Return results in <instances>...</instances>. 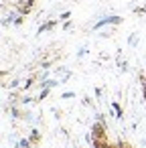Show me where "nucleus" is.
I'll list each match as a JSON object with an SVG mask.
<instances>
[{
	"label": "nucleus",
	"instance_id": "f257e3e1",
	"mask_svg": "<svg viewBox=\"0 0 146 148\" xmlns=\"http://www.w3.org/2000/svg\"><path fill=\"white\" fill-rule=\"evenodd\" d=\"M120 23H122V16H106V18L97 21V23L93 25V29H101V27H106V25H120Z\"/></svg>",
	"mask_w": 146,
	"mask_h": 148
},
{
	"label": "nucleus",
	"instance_id": "f03ea898",
	"mask_svg": "<svg viewBox=\"0 0 146 148\" xmlns=\"http://www.w3.org/2000/svg\"><path fill=\"white\" fill-rule=\"evenodd\" d=\"M31 8H33V0H21V2H19V12L21 14L31 12Z\"/></svg>",
	"mask_w": 146,
	"mask_h": 148
},
{
	"label": "nucleus",
	"instance_id": "7ed1b4c3",
	"mask_svg": "<svg viewBox=\"0 0 146 148\" xmlns=\"http://www.w3.org/2000/svg\"><path fill=\"white\" fill-rule=\"evenodd\" d=\"M57 25V21H49V23H45V25H41L39 27V35H43V33H47V31H51L53 27Z\"/></svg>",
	"mask_w": 146,
	"mask_h": 148
},
{
	"label": "nucleus",
	"instance_id": "20e7f679",
	"mask_svg": "<svg viewBox=\"0 0 146 148\" xmlns=\"http://www.w3.org/2000/svg\"><path fill=\"white\" fill-rule=\"evenodd\" d=\"M61 81H55V79H47V81H43V85L49 89V87H55V85H59Z\"/></svg>",
	"mask_w": 146,
	"mask_h": 148
},
{
	"label": "nucleus",
	"instance_id": "39448f33",
	"mask_svg": "<svg viewBox=\"0 0 146 148\" xmlns=\"http://www.w3.org/2000/svg\"><path fill=\"white\" fill-rule=\"evenodd\" d=\"M73 95H75V93H73V91H65V93H63V95H61V97H63V99H69V97H73Z\"/></svg>",
	"mask_w": 146,
	"mask_h": 148
},
{
	"label": "nucleus",
	"instance_id": "423d86ee",
	"mask_svg": "<svg viewBox=\"0 0 146 148\" xmlns=\"http://www.w3.org/2000/svg\"><path fill=\"white\" fill-rule=\"evenodd\" d=\"M47 95H49V89H47V87H45V89H43V91H41V95H39V99H43V97H47Z\"/></svg>",
	"mask_w": 146,
	"mask_h": 148
},
{
	"label": "nucleus",
	"instance_id": "0eeeda50",
	"mask_svg": "<svg viewBox=\"0 0 146 148\" xmlns=\"http://www.w3.org/2000/svg\"><path fill=\"white\" fill-rule=\"evenodd\" d=\"M69 16H71V14H69V12H63V14H61V16H59V21H67V18H69Z\"/></svg>",
	"mask_w": 146,
	"mask_h": 148
},
{
	"label": "nucleus",
	"instance_id": "6e6552de",
	"mask_svg": "<svg viewBox=\"0 0 146 148\" xmlns=\"http://www.w3.org/2000/svg\"><path fill=\"white\" fill-rule=\"evenodd\" d=\"M136 12H146V6L144 8H136Z\"/></svg>",
	"mask_w": 146,
	"mask_h": 148
},
{
	"label": "nucleus",
	"instance_id": "1a4fd4ad",
	"mask_svg": "<svg viewBox=\"0 0 146 148\" xmlns=\"http://www.w3.org/2000/svg\"><path fill=\"white\" fill-rule=\"evenodd\" d=\"M144 97H146V83H144Z\"/></svg>",
	"mask_w": 146,
	"mask_h": 148
}]
</instances>
